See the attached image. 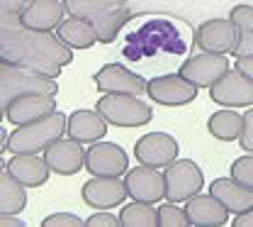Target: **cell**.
Masks as SVG:
<instances>
[{"label":"cell","instance_id":"obj_1","mask_svg":"<svg viewBox=\"0 0 253 227\" xmlns=\"http://www.w3.org/2000/svg\"><path fill=\"white\" fill-rule=\"evenodd\" d=\"M0 61L59 78L63 66L73 61V49L63 44L59 34L30 30L20 20H12L0 22Z\"/></svg>","mask_w":253,"mask_h":227},{"label":"cell","instance_id":"obj_2","mask_svg":"<svg viewBox=\"0 0 253 227\" xmlns=\"http://www.w3.org/2000/svg\"><path fill=\"white\" fill-rule=\"evenodd\" d=\"M63 5L68 15L93 22L100 44H112L131 17L126 0H63Z\"/></svg>","mask_w":253,"mask_h":227},{"label":"cell","instance_id":"obj_3","mask_svg":"<svg viewBox=\"0 0 253 227\" xmlns=\"http://www.w3.org/2000/svg\"><path fill=\"white\" fill-rule=\"evenodd\" d=\"M68 130V117L61 110H54L30 125H20L10 132V152L12 154H39L46 152L56 139Z\"/></svg>","mask_w":253,"mask_h":227},{"label":"cell","instance_id":"obj_4","mask_svg":"<svg viewBox=\"0 0 253 227\" xmlns=\"http://www.w3.org/2000/svg\"><path fill=\"white\" fill-rule=\"evenodd\" d=\"M30 93H46V96H56L59 86L56 78L42 76L32 68L15 64H2L0 61V105L2 110L20 96H30Z\"/></svg>","mask_w":253,"mask_h":227},{"label":"cell","instance_id":"obj_5","mask_svg":"<svg viewBox=\"0 0 253 227\" xmlns=\"http://www.w3.org/2000/svg\"><path fill=\"white\" fill-rule=\"evenodd\" d=\"M95 110L115 127H144L154 120L151 105L131 93H102L95 100Z\"/></svg>","mask_w":253,"mask_h":227},{"label":"cell","instance_id":"obj_6","mask_svg":"<svg viewBox=\"0 0 253 227\" xmlns=\"http://www.w3.org/2000/svg\"><path fill=\"white\" fill-rule=\"evenodd\" d=\"M166 176V200L188 203L192 195L205 188V173L192 159H175L163 169Z\"/></svg>","mask_w":253,"mask_h":227},{"label":"cell","instance_id":"obj_7","mask_svg":"<svg viewBox=\"0 0 253 227\" xmlns=\"http://www.w3.org/2000/svg\"><path fill=\"white\" fill-rule=\"evenodd\" d=\"M239 42V27L231 17H214L202 22L195 34H192V44L200 52H214V54H234Z\"/></svg>","mask_w":253,"mask_h":227},{"label":"cell","instance_id":"obj_8","mask_svg":"<svg viewBox=\"0 0 253 227\" xmlns=\"http://www.w3.org/2000/svg\"><path fill=\"white\" fill-rule=\"evenodd\" d=\"M197 86L190 83L188 78H183L180 73H163V76H154L146 86V96L151 98L156 105H166V108H183L190 105L197 98Z\"/></svg>","mask_w":253,"mask_h":227},{"label":"cell","instance_id":"obj_9","mask_svg":"<svg viewBox=\"0 0 253 227\" xmlns=\"http://www.w3.org/2000/svg\"><path fill=\"white\" fill-rule=\"evenodd\" d=\"M81 198L93 210H112L129 198V188L120 176H90L81 188Z\"/></svg>","mask_w":253,"mask_h":227},{"label":"cell","instance_id":"obj_10","mask_svg":"<svg viewBox=\"0 0 253 227\" xmlns=\"http://www.w3.org/2000/svg\"><path fill=\"white\" fill-rule=\"evenodd\" d=\"M226 71H231L226 54H214V52H200L195 57H188L178 68V73L188 78L190 83H195L197 88H212Z\"/></svg>","mask_w":253,"mask_h":227},{"label":"cell","instance_id":"obj_11","mask_svg":"<svg viewBox=\"0 0 253 227\" xmlns=\"http://www.w3.org/2000/svg\"><path fill=\"white\" fill-rule=\"evenodd\" d=\"M178 139L168 132H149L134 144V159L154 169H166L168 164H173L178 159Z\"/></svg>","mask_w":253,"mask_h":227},{"label":"cell","instance_id":"obj_12","mask_svg":"<svg viewBox=\"0 0 253 227\" xmlns=\"http://www.w3.org/2000/svg\"><path fill=\"white\" fill-rule=\"evenodd\" d=\"M210 98L221 108H251L253 81L239 68H231L210 88Z\"/></svg>","mask_w":253,"mask_h":227},{"label":"cell","instance_id":"obj_13","mask_svg":"<svg viewBox=\"0 0 253 227\" xmlns=\"http://www.w3.org/2000/svg\"><path fill=\"white\" fill-rule=\"evenodd\" d=\"M85 171L90 176H122L129 171V157L115 142H93L85 152Z\"/></svg>","mask_w":253,"mask_h":227},{"label":"cell","instance_id":"obj_14","mask_svg":"<svg viewBox=\"0 0 253 227\" xmlns=\"http://www.w3.org/2000/svg\"><path fill=\"white\" fill-rule=\"evenodd\" d=\"M95 88L100 93H131V96H141L146 93L149 81L141 78L139 73L129 71L122 64H105L93 76Z\"/></svg>","mask_w":253,"mask_h":227},{"label":"cell","instance_id":"obj_15","mask_svg":"<svg viewBox=\"0 0 253 227\" xmlns=\"http://www.w3.org/2000/svg\"><path fill=\"white\" fill-rule=\"evenodd\" d=\"M126 188L131 200H141V203H161L166 198V176L158 173L154 166H134L125 173Z\"/></svg>","mask_w":253,"mask_h":227},{"label":"cell","instance_id":"obj_16","mask_svg":"<svg viewBox=\"0 0 253 227\" xmlns=\"http://www.w3.org/2000/svg\"><path fill=\"white\" fill-rule=\"evenodd\" d=\"M44 159L49 164L51 173L59 176H76L81 169H85V149L83 142L68 137V139H56L46 152Z\"/></svg>","mask_w":253,"mask_h":227},{"label":"cell","instance_id":"obj_17","mask_svg":"<svg viewBox=\"0 0 253 227\" xmlns=\"http://www.w3.org/2000/svg\"><path fill=\"white\" fill-rule=\"evenodd\" d=\"M54 110H56V96L30 93V96L15 98V100L2 110V115H5V120H7L10 125L20 127V125H30V122L44 117V115H49V113H54Z\"/></svg>","mask_w":253,"mask_h":227},{"label":"cell","instance_id":"obj_18","mask_svg":"<svg viewBox=\"0 0 253 227\" xmlns=\"http://www.w3.org/2000/svg\"><path fill=\"white\" fill-rule=\"evenodd\" d=\"M66 5L61 0H30V5L20 12V22L30 30L39 32H56L63 22Z\"/></svg>","mask_w":253,"mask_h":227},{"label":"cell","instance_id":"obj_19","mask_svg":"<svg viewBox=\"0 0 253 227\" xmlns=\"http://www.w3.org/2000/svg\"><path fill=\"white\" fill-rule=\"evenodd\" d=\"M185 210L190 215V225L202 227H221L229 223V210L217 195L212 193H197L185 203Z\"/></svg>","mask_w":253,"mask_h":227},{"label":"cell","instance_id":"obj_20","mask_svg":"<svg viewBox=\"0 0 253 227\" xmlns=\"http://www.w3.org/2000/svg\"><path fill=\"white\" fill-rule=\"evenodd\" d=\"M2 166L27 188H39L49 181V164L39 154H12L10 162H2Z\"/></svg>","mask_w":253,"mask_h":227},{"label":"cell","instance_id":"obj_21","mask_svg":"<svg viewBox=\"0 0 253 227\" xmlns=\"http://www.w3.org/2000/svg\"><path fill=\"white\" fill-rule=\"evenodd\" d=\"M210 193L217 195L221 203L226 205V210L231 215H241V213H246V210L253 208V188L239 183L234 176H229V178H214L210 183Z\"/></svg>","mask_w":253,"mask_h":227},{"label":"cell","instance_id":"obj_22","mask_svg":"<svg viewBox=\"0 0 253 227\" xmlns=\"http://www.w3.org/2000/svg\"><path fill=\"white\" fill-rule=\"evenodd\" d=\"M107 127H110V122L97 110H76V113L68 115L66 134L83 142V144H93V142H100L107 134Z\"/></svg>","mask_w":253,"mask_h":227},{"label":"cell","instance_id":"obj_23","mask_svg":"<svg viewBox=\"0 0 253 227\" xmlns=\"http://www.w3.org/2000/svg\"><path fill=\"white\" fill-rule=\"evenodd\" d=\"M56 34L61 37L63 44H68L71 49H90L97 42V32H95V25L90 20H83V17H68L63 20L61 25L56 27Z\"/></svg>","mask_w":253,"mask_h":227},{"label":"cell","instance_id":"obj_24","mask_svg":"<svg viewBox=\"0 0 253 227\" xmlns=\"http://www.w3.org/2000/svg\"><path fill=\"white\" fill-rule=\"evenodd\" d=\"M27 186H22L5 166L0 171V215H20L27 208Z\"/></svg>","mask_w":253,"mask_h":227},{"label":"cell","instance_id":"obj_25","mask_svg":"<svg viewBox=\"0 0 253 227\" xmlns=\"http://www.w3.org/2000/svg\"><path fill=\"white\" fill-rule=\"evenodd\" d=\"M241 130H244V115H239L236 108H221L217 113H212L207 120V132L219 142L239 139Z\"/></svg>","mask_w":253,"mask_h":227},{"label":"cell","instance_id":"obj_26","mask_svg":"<svg viewBox=\"0 0 253 227\" xmlns=\"http://www.w3.org/2000/svg\"><path fill=\"white\" fill-rule=\"evenodd\" d=\"M120 223H122V227H156L158 208H154L151 203L134 200L120 210Z\"/></svg>","mask_w":253,"mask_h":227},{"label":"cell","instance_id":"obj_27","mask_svg":"<svg viewBox=\"0 0 253 227\" xmlns=\"http://www.w3.org/2000/svg\"><path fill=\"white\" fill-rule=\"evenodd\" d=\"M190 215L185 208H180L178 203L168 200L158 208V227H188Z\"/></svg>","mask_w":253,"mask_h":227},{"label":"cell","instance_id":"obj_28","mask_svg":"<svg viewBox=\"0 0 253 227\" xmlns=\"http://www.w3.org/2000/svg\"><path fill=\"white\" fill-rule=\"evenodd\" d=\"M229 176H234L239 183L253 188V154L246 152L244 157L234 159V162H231V169H229Z\"/></svg>","mask_w":253,"mask_h":227},{"label":"cell","instance_id":"obj_29","mask_svg":"<svg viewBox=\"0 0 253 227\" xmlns=\"http://www.w3.org/2000/svg\"><path fill=\"white\" fill-rule=\"evenodd\" d=\"M229 17L236 22L241 32H253V5H234Z\"/></svg>","mask_w":253,"mask_h":227},{"label":"cell","instance_id":"obj_30","mask_svg":"<svg viewBox=\"0 0 253 227\" xmlns=\"http://www.w3.org/2000/svg\"><path fill=\"white\" fill-rule=\"evenodd\" d=\"M85 220H81L76 213H51L42 220V227H81Z\"/></svg>","mask_w":253,"mask_h":227},{"label":"cell","instance_id":"obj_31","mask_svg":"<svg viewBox=\"0 0 253 227\" xmlns=\"http://www.w3.org/2000/svg\"><path fill=\"white\" fill-rule=\"evenodd\" d=\"M30 5V0H0V22L20 20V12Z\"/></svg>","mask_w":253,"mask_h":227},{"label":"cell","instance_id":"obj_32","mask_svg":"<svg viewBox=\"0 0 253 227\" xmlns=\"http://www.w3.org/2000/svg\"><path fill=\"white\" fill-rule=\"evenodd\" d=\"M239 147L244 152L253 154V105L244 113V130H241V137H239Z\"/></svg>","mask_w":253,"mask_h":227},{"label":"cell","instance_id":"obj_33","mask_svg":"<svg viewBox=\"0 0 253 227\" xmlns=\"http://www.w3.org/2000/svg\"><path fill=\"white\" fill-rule=\"evenodd\" d=\"M85 227H122L120 215H112L110 210H95L85 220Z\"/></svg>","mask_w":253,"mask_h":227},{"label":"cell","instance_id":"obj_34","mask_svg":"<svg viewBox=\"0 0 253 227\" xmlns=\"http://www.w3.org/2000/svg\"><path fill=\"white\" fill-rule=\"evenodd\" d=\"M234 57H253V32H241L239 30V42H236Z\"/></svg>","mask_w":253,"mask_h":227},{"label":"cell","instance_id":"obj_35","mask_svg":"<svg viewBox=\"0 0 253 227\" xmlns=\"http://www.w3.org/2000/svg\"><path fill=\"white\" fill-rule=\"evenodd\" d=\"M234 68H239L241 73H246V76L253 81V57H236Z\"/></svg>","mask_w":253,"mask_h":227},{"label":"cell","instance_id":"obj_36","mask_svg":"<svg viewBox=\"0 0 253 227\" xmlns=\"http://www.w3.org/2000/svg\"><path fill=\"white\" fill-rule=\"evenodd\" d=\"M234 227H253V208L251 210H246V213H241V215H234Z\"/></svg>","mask_w":253,"mask_h":227},{"label":"cell","instance_id":"obj_37","mask_svg":"<svg viewBox=\"0 0 253 227\" xmlns=\"http://www.w3.org/2000/svg\"><path fill=\"white\" fill-rule=\"evenodd\" d=\"M0 227H25V220L20 215H0Z\"/></svg>","mask_w":253,"mask_h":227}]
</instances>
